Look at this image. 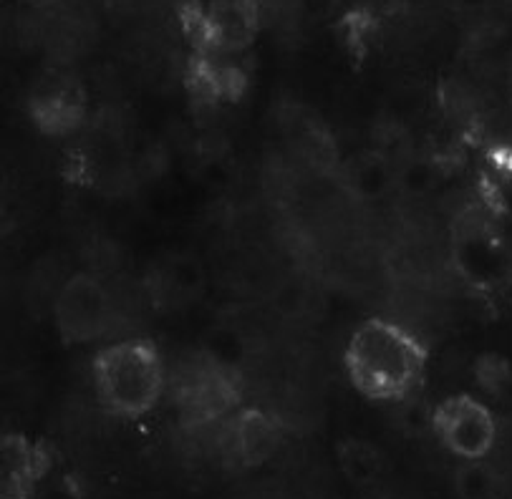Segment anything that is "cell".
<instances>
[{
  "label": "cell",
  "mask_w": 512,
  "mask_h": 499,
  "mask_svg": "<svg viewBox=\"0 0 512 499\" xmlns=\"http://www.w3.org/2000/svg\"><path fill=\"white\" fill-rule=\"evenodd\" d=\"M427 363V343L417 333L379 316L359 323L344 348L351 386L376 404L407 399L422 384Z\"/></svg>",
  "instance_id": "6da1fadb"
},
{
  "label": "cell",
  "mask_w": 512,
  "mask_h": 499,
  "mask_svg": "<svg viewBox=\"0 0 512 499\" xmlns=\"http://www.w3.org/2000/svg\"><path fill=\"white\" fill-rule=\"evenodd\" d=\"M91 384L106 414L134 421L152 414L169 389L162 351L149 338H119L96 351Z\"/></svg>",
  "instance_id": "7a4b0ae2"
},
{
  "label": "cell",
  "mask_w": 512,
  "mask_h": 499,
  "mask_svg": "<svg viewBox=\"0 0 512 499\" xmlns=\"http://www.w3.org/2000/svg\"><path fill=\"white\" fill-rule=\"evenodd\" d=\"M175 406L187 426H210L240 409L243 381L215 356L190 353L175 366L169 379Z\"/></svg>",
  "instance_id": "3957f363"
},
{
  "label": "cell",
  "mask_w": 512,
  "mask_h": 499,
  "mask_svg": "<svg viewBox=\"0 0 512 499\" xmlns=\"http://www.w3.org/2000/svg\"><path fill=\"white\" fill-rule=\"evenodd\" d=\"M180 28L190 48L245 58L263 31V6L260 0H187Z\"/></svg>",
  "instance_id": "277c9868"
},
{
  "label": "cell",
  "mask_w": 512,
  "mask_h": 499,
  "mask_svg": "<svg viewBox=\"0 0 512 499\" xmlns=\"http://www.w3.org/2000/svg\"><path fill=\"white\" fill-rule=\"evenodd\" d=\"M452 265L477 293H497L512 273L510 245L490 217L465 212L452 230Z\"/></svg>",
  "instance_id": "5b68a950"
},
{
  "label": "cell",
  "mask_w": 512,
  "mask_h": 499,
  "mask_svg": "<svg viewBox=\"0 0 512 499\" xmlns=\"http://www.w3.org/2000/svg\"><path fill=\"white\" fill-rule=\"evenodd\" d=\"M117 321V303L111 290L91 273H76L61 285L53 300V323L61 341L86 346L109 336Z\"/></svg>",
  "instance_id": "8992f818"
},
{
  "label": "cell",
  "mask_w": 512,
  "mask_h": 499,
  "mask_svg": "<svg viewBox=\"0 0 512 499\" xmlns=\"http://www.w3.org/2000/svg\"><path fill=\"white\" fill-rule=\"evenodd\" d=\"M432 431L442 449L460 462L487 459L497 444V419L485 401L472 394H452L432 411Z\"/></svg>",
  "instance_id": "52a82bcc"
},
{
  "label": "cell",
  "mask_w": 512,
  "mask_h": 499,
  "mask_svg": "<svg viewBox=\"0 0 512 499\" xmlns=\"http://www.w3.org/2000/svg\"><path fill=\"white\" fill-rule=\"evenodd\" d=\"M222 452L238 469H255L268 462L286 439V424L275 411L240 406L225 419Z\"/></svg>",
  "instance_id": "ba28073f"
},
{
  "label": "cell",
  "mask_w": 512,
  "mask_h": 499,
  "mask_svg": "<svg viewBox=\"0 0 512 499\" xmlns=\"http://www.w3.org/2000/svg\"><path fill=\"white\" fill-rule=\"evenodd\" d=\"M248 69L243 58L190 48L185 64V89L205 106L235 104L248 91Z\"/></svg>",
  "instance_id": "9c48e42d"
},
{
  "label": "cell",
  "mask_w": 512,
  "mask_h": 499,
  "mask_svg": "<svg viewBox=\"0 0 512 499\" xmlns=\"http://www.w3.org/2000/svg\"><path fill=\"white\" fill-rule=\"evenodd\" d=\"M28 111L41 132L53 137L76 132L86 116V91L71 76H51L36 86L28 101Z\"/></svg>",
  "instance_id": "30bf717a"
},
{
  "label": "cell",
  "mask_w": 512,
  "mask_h": 499,
  "mask_svg": "<svg viewBox=\"0 0 512 499\" xmlns=\"http://www.w3.org/2000/svg\"><path fill=\"white\" fill-rule=\"evenodd\" d=\"M48 467L51 457L41 444L13 431L3 436V499H31Z\"/></svg>",
  "instance_id": "8fae6325"
},
{
  "label": "cell",
  "mask_w": 512,
  "mask_h": 499,
  "mask_svg": "<svg viewBox=\"0 0 512 499\" xmlns=\"http://www.w3.org/2000/svg\"><path fill=\"white\" fill-rule=\"evenodd\" d=\"M205 273L190 255H169L162 258L159 268L152 273L149 293L162 308H175V305L190 303L195 295H200Z\"/></svg>",
  "instance_id": "7c38bea8"
},
{
  "label": "cell",
  "mask_w": 512,
  "mask_h": 499,
  "mask_svg": "<svg viewBox=\"0 0 512 499\" xmlns=\"http://www.w3.org/2000/svg\"><path fill=\"white\" fill-rule=\"evenodd\" d=\"M336 464L354 487L376 489L386 477V457L374 442L361 436H346L336 444Z\"/></svg>",
  "instance_id": "4fadbf2b"
},
{
  "label": "cell",
  "mask_w": 512,
  "mask_h": 499,
  "mask_svg": "<svg viewBox=\"0 0 512 499\" xmlns=\"http://www.w3.org/2000/svg\"><path fill=\"white\" fill-rule=\"evenodd\" d=\"M454 494L460 499H500L502 479L487 459L477 462H460L454 469Z\"/></svg>",
  "instance_id": "5bb4252c"
},
{
  "label": "cell",
  "mask_w": 512,
  "mask_h": 499,
  "mask_svg": "<svg viewBox=\"0 0 512 499\" xmlns=\"http://www.w3.org/2000/svg\"><path fill=\"white\" fill-rule=\"evenodd\" d=\"M366 499H407V497H404V494H399V492H394V489L376 487V489H371L369 497H366Z\"/></svg>",
  "instance_id": "9a60e30c"
},
{
  "label": "cell",
  "mask_w": 512,
  "mask_h": 499,
  "mask_svg": "<svg viewBox=\"0 0 512 499\" xmlns=\"http://www.w3.org/2000/svg\"><path fill=\"white\" fill-rule=\"evenodd\" d=\"M31 3H41V6H46V3H53V0H31Z\"/></svg>",
  "instance_id": "2e32d148"
}]
</instances>
